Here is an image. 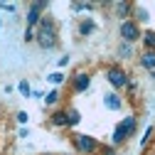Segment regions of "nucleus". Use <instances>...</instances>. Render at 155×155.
Returning a JSON list of instances; mask_svg holds the SVG:
<instances>
[{
  "mask_svg": "<svg viewBox=\"0 0 155 155\" xmlns=\"http://www.w3.org/2000/svg\"><path fill=\"white\" fill-rule=\"evenodd\" d=\"M74 145H76L79 153H94L96 148H99V143H96L91 135H84V133H79V135L74 138Z\"/></svg>",
  "mask_w": 155,
  "mask_h": 155,
  "instance_id": "obj_5",
  "label": "nucleus"
},
{
  "mask_svg": "<svg viewBox=\"0 0 155 155\" xmlns=\"http://www.w3.org/2000/svg\"><path fill=\"white\" fill-rule=\"evenodd\" d=\"M150 133H153V128H148V130H145V135H143V140H140V145H145V143L150 140Z\"/></svg>",
  "mask_w": 155,
  "mask_h": 155,
  "instance_id": "obj_18",
  "label": "nucleus"
},
{
  "mask_svg": "<svg viewBox=\"0 0 155 155\" xmlns=\"http://www.w3.org/2000/svg\"><path fill=\"white\" fill-rule=\"evenodd\" d=\"M35 40H37V45H40L42 49H52L54 45H57V35H54V22L52 20H40V30H37V35H35Z\"/></svg>",
  "mask_w": 155,
  "mask_h": 155,
  "instance_id": "obj_1",
  "label": "nucleus"
},
{
  "mask_svg": "<svg viewBox=\"0 0 155 155\" xmlns=\"http://www.w3.org/2000/svg\"><path fill=\"white\" fill-rule=\"evenodd\" d=\"M94 27H96V25H94L91 20H84V22L79 25V32H81V35H89V32H94Z\"/></svg>",
  "mask_w": 155,
  "mask_h": 155,
  "instance_id": "obj_13",
  "label": "nucleus"
},
{
  "mask_svg": "<svg viewBox=\"0 0 155 155\" xmlns=\"http://www.w3.org/2000/svg\"><path fill=\"white\" fill-rule=\"evenodd\" d=\"M45 101L52 106V104H57V101H59V91H49L47 96H45Z\"/></svg>",
  "mask_w": 155,
  "mask_h": 155,
  "instance_id": "obj_15",
  "label": "nucleus"
},
{
  "mask_svg": "<svg viewBox=\"0 0 155 155\" xmlns=\"http://www.w3.org/2000/svg\"><path fill=\"white\" fill-rule=\"evenodd\" d=\"M42 10H47V3L40 0V3H32L30 5V12H27V30H32L37 22L42 20Z\"/></svg>",
  "mask_w": 155,
  "mask_h": 155,
  "instance_id": "obj_4",
  "label": "nucleus"
},
{
  "mask_svg": "<svg viewBox=\"0 0 155 155\" xmlns=\"http://www.w3.org/2000/svg\"><path fill=\"white\" fill-rule=\"evenodd\" d=\"M67 116H69V126H76V123H79L81 121V116H79V111H67Z\"/></svg>",
  "mask_w": 155,
  "mask_h": 155,
  "instance_id": "obj_14",
  "label": "nucleus"
},
{
  "mask_svg": "<svg viewBox=\"0 0 155 155\" xmlns=\"http://www.w3.org/2000/svg\"><path fill=\"white\" fill-rule=\"evenodd\" d=\"M17 121H20V123H27V113L20 111V113H17Z\"/></svg>",
  "mask_w": 155,
  "mask_h": 155,
  "instance_id": "obj_20",
  "label": "nucleus"
},
{
  "mask_svg": "<svg viewBox=\"0 0 155 155\" xmlns=\"http://www.w3.org/2000/svg\"><path fill=\"white\" fill-rule=\"evenodd\" d=\"M49 81H54V84H62V81H64V74H62V71H54V74H49Z\"/></svg>",
  "mask_w": 155,
  "mask_h": 155,
  "instance_id": "obj_16",
  "label": "nucleus"
},
{
  "mask_svg": "<svg viewBox=\"0 0 155 155\" xmlns=\"http://www.w3.org/2000/svg\"><path fill=\"white\" fill-rule=\"evenodd\" d=\"M106 79H108V81H111V86H116V89L128 86V74H126L121 67H111V69L106 71Z\"/></svg>",
  "mask_w": 155,
  "mask_h": 155,
  "instance_id": "obj_3",
  "label": "nucleus"
},
{
  "mask_svg": "<svg viewBox=\"0 0 155 155\" xmlns=\"http://www.w3.org/2000/svg\"><path fill=\"white\" fill-rule=\"evenodd\" d=\"M133 130H135V118L128 116V118H123L118 126H116V130H113V145H121Z\"/></svg>",
  "mask_w": 155,
  "mask_h": 155,
  "instance_id": "obj_2",
  "label": "nucleus"
},
{
  "mask_svg": "<svg viewBox=\"0 0 155 155\" xmlns=\"http://www.w3.org/2000/svg\"><path fill=\"white\" fill-rule=\"evenodd\" d=\"M121 57H130V47H128V45L121 47Z\"/></svg>",
  "mask_w": 155,
  "mask_h": 155,
  "instance_id": "obj_19",
  "label": "nucleus"
},
{
  "mask_svg": "<svg viewBox=\"0 0 155 155\" xmlns=\"http://www.w3.org/2000/svg\"><path fill=\"white\" fill-rule=\"evenodd\" d=\"M104 104L108 106V108H121V99H118V96H116V94H106V99H104Z\"/></svg>",
  "mask_w": 155,
  "mask_h": 155,
  "instance_id": "obj_11",
  "label": "nucleus"
},
{
  "mask_svg": "<svg viewBox=\"0 0 155 155\" xmlns=\"http://www.w3.org/2000/svg\"><path fill=\"white\" fill-rule=\"evenodd\" d=\"M89 84H91V79H89V74H84V71H79V74H76L74 76V91H86L89 89Z\"/></svg>",
  "mask_w": 155,
  "mask_h": 155,
  "instance_id": "obj_7",
  "label": "nucleus"
},
{
  "mask_svg": "<svg viewBox=\"0 0 155 155\" xmlns=\"http://www.w3.org/2000/svg\"><path fill=\"white\" fill-rule=\"evenodd\" d=\"M140 64H143L145 69H155V52H145V54L140 57Z\"/></svg>",
  "mask_w": 155,
  "mask_h": 155,
  "instance_id": "obj_10",
  "label": "nucleus"
},
{
  "mask_svg": "<svg viewBox=\"0 0 155 155\" xmlns=\"http://www.w3.org/2000/svg\"><path fill=\"white\" fill-rule=\"evenodd\" d=\"M130 12H133V3H116V15H118L123 22L128 20Z\"/></svg>",
  "mask_w": 155,
  "mask_h": 155,
  "instance_id": "obj_8",
  "label": "nucleus"
},
{
  "mask_svg": "<svg viewBox=\"0 0 155 155\" xmlns=\"http://www.w3.org/2000/svg\"><path fill=\"white\" fill-rule=\"evenodd\" d=\"M52 126H69V116H67V111H57V113H52Z\"/></svg>",
  "mask_w": 155,
  "mask_h": 155,
  "instance_id": "obj_9",
  "label": "nucleus"
},
{
  "mask_svg": "<svg viewBox=\"0 0 155 155\" xmlns=\"http://www.w3.org/2000/svg\"><path fill=\"white\" fill-rule=\"evenodd\" d=\"M20 91H22V96H32V94H30V84H27V81H20Z\"/></svg>",
  "mask_w": 155,
  "mask_h": 155,
  "instance_id": "obj_17",
  "label": "nucleus"
},
{
  "mask_svg": "<svg viewBox=\"0 0 155 155\" xmlns=\"http://www.w3.org/2000/svg\"><path fill=\"white\" fill-rule=\"evenodd\" d=\"M138 20H148V12L145 10H138Z\"/></svg>",
  "mask_w": 155,
  "mask_h": 155,
  "instance_id": "obj_21",
  "label": "nucleus"
},
{
  "mask_svg": "<svg viewBox=\"0 0 155 155\" xmlns=\"http://www.w3.org/2000/svg\"><path fill=\"white\" fill-rule=\"evenodd\" d=\"M121 37L126 42H135L140 37V30H138V25H135L133 20H126V22H121Z\"/></svg>",
  "mask_w": 155,
  "mask_h": 155,
  "instance_id": "obj_6",
  "label": "nucleus"
},
{
  "mask_svg": "<svg viewBox=\"0 0 155 155\" xmlns=\"http://www.w3.org/2000/svg\"><path fill=\"white\" fill-rule=\"evenodd\" d=\"M143 42H145L148 52H155V32H145L143 35Z\"/></svg>",
  "mask_w": 155,
  "mask_h": 155,
  "instance_id": "obj_12",
  "label": "nucleus"
},
{
  "mask_svg": "<svg viewBox=\"0 0 155 155\" xmlns=\"http://www.w3.org/2000/svg\"><path fill=\"white\" fill-rule=\"evenodd\" d=\"M153 79H155V69H153Z\"/></svg>",
  "mask_w": 155,
  "mask_h": 155,
  "instance_id": "obj_22",
  "label": "nucleus"
}]
</instances>
